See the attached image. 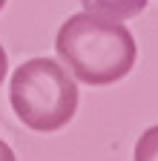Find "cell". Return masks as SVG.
<instances>
[{
  "label": "cell",
  "instance_id": "6da1fadb",
  "mask_svg": "<svg viewBox=\"0 0 158 161\" xmlns=\"http://www.w3.org/2000/svg\"><path fill=\"white\" fill-rule=\"evenodd\" d=\"M55 52L66 60L72 75L89 86H109L132 72L138 46L121 20H109L92 12L63 20L55 37Z\"/></svg>",
  "mask_w": 158,
  "mask_h": 161
},
{
  "label": "cell",
  "instance_id": "7a4b0ae2",
  "mask_svg": "<svg viewBox=\"0 0 158 161\" xmlns=\"http://www.w3.org/2000/svg\"><path fill=\"white\" fill-rule=\"evenodd\" d=\"M14 115L35 132H57L78 112V84L69 72L49 58L20 64L9 84Z\"/></svg>",
  "mask_w": 158,
  "mask_h": 161
},
{
  "label": "cell",
  "instance_id": "3957f363",
  "mask_svg": "<svg viewBox=\"0 0 158 161\" xmlns=\"http://www.w3.org/2000/svg\"><path fill=\"white\" fill-rule=\"evenodd\" d=\"M84 9L109 20H129L147 9V0H81Z\"/></svg>",
  "mask_w": 158,
  "mask_h": 161
},
{
  "label": "cell",
  "instance_id": "277c9868",
  "mask_svg": "<svg viewBox=\"0 0 158 161\" xmlns=\"http://www.w3.org/2000/svg\"><path fill=\"white\" fill-rule=\"evenodd\" d=\"M135 161H158V124L144 130L135 141Z\"/></svg>",
  "mask_w": 158,
  "mask_h": 161
},
{
  "label": "cell",
  "instance_id": "5b68a950",
  "mask_svg": "<svg viewBox=\"0 0 158 161\" xmlns=\"http://www.w3.org/2000/svg\"><path fill=\"white\" fill-rule=\"evenodd\" d=\"M0 161H17V158H14V153H12V147L6 144L3 138H0Z\"/></svg>",
  "mask_w": 158,
  "mask_h": 161
},
{
  "label": "cell",
  "instance_id": "8992f818",
  "mask_svg": "<svg viewBox=\"0 0 158 161\" xmlns=\"http://www.w3.org/2000/svg\"><path fill=\"white\" fill-rule=\"evenodd\" d=\"M6 72H9V58H6V49L0 46V84L6 80Z\"/></svg>",
  "mask_w": 158,
  "mask_h": 161
},
{
  "label": "cell",
  "instance_id": "52a82bcc",
  "mask_svg": "<svg viewBox=\"0 0 158 161\" xmlns=\"http://www.w3.org/2000/svg\"><path fill=\"white\" fill-rule=\"evenodd\" d=\"M3 6H6V0H0V9H3Z\"/></svg>",
  "mask_w": 158,
  "mask_h": 161
}]
</instances>
